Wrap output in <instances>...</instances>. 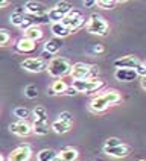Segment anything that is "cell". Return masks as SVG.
<instances>
[{
	"mask_svg": "<svg viewBox=\"0 0 146 161\" xmlns=\"http://www.w3.org/2000/svg\"><path fill=\"white\" fill-rule=\"evenodd\" d=\"M122 100V96L117 90H107L102 94L96 96L90 102V111L93 113H104L107 108H110L111 105H116Z\"/></svg>",
	"mask_w": 146,
	"mask_h": 161,
	"instance_id": "1",
	"label": "cell"
},
{
	"mask_svg": "<svg viewBox=\"0 0 146 161\" xmlns=\"http://www.w3.org/2000/svg\"><path fill=\"white\" fill-rule=\"evenodd\" d=\"M46 70L49 72V75L52 78H56V79H61L64 76L70 75V70H72V63L65 58H52L49 63H47V67Z\"/></svg>",
	"mask_w": 146,
	"mask_h": 161,
	"instance_id": "2",
	"label": "cell"
},
{
	"mask_svg": "<svg viewBox=\"0 0 146 161\" xmlns=\"http://www.w3.org/2000/svg\"><path fill=\"white\" fill-rule=\"evenodd\" d=\"M87 31L90 34H93V35L105 36L108 34L110 26L102 15H99V14H91L88 21H87Z\"/></svg>",
	"mask_w": 146,
	"mask_h": 161,
	"instance_id": "3",
	"label": "cell"
},
{
	"mask_svg": "<svg viewBox=\"0 0 146 161\" xmlns=\"http://www.w3.org/2000/svg\"><path fill=\"white\" fill-rule=\"evenodd\" d=\"M72 88H75L76 93H94L104 87V80L94 79V78H88V79H82V80H73Z\"/></svg>",
	"mask_w": 146,
	"mask_h": 161,
	"instance_id": "4",
	"label": "cell"
},
{
	"mask_svg": "<svg viewBox=\"0 0 146 161\" xmlns=\"http://www.w3.org/2000/svg\"><path fill=\"white\" fill-rule=\"evenodd\" d=\"M72 9H73L72 3H69V2H58L53 8L49 9V12H47L49 23H58V21H61Z\"/></svg>",
	"mask_w": 146,
	"mask_h": 161,
	"instance_id": "5",
	"label": "cell"
},
{
	"mask_svg": "<svg viewBox=\"0 0 146 161\" xmlns=\"http://www.w3.org/2000/svg\"><path fill=\"white\" fill-rule=\"evenodd\" d=\"M61 23H63L64 26L67 27V29H70V32H75V31H78V29H81L84 25H85V18L82 17V14L78 11V9L73 8L65 17L61 20Z\"/></svg>",
	"mask_w": 146,
	"mask_h": 161,
	"instance_id": "6",
	"label": "cell"
},
{
	"mask_svg": "<svg viewBox=\"0 0 146 161\" xmlns=\"http://www.w3.org/2000/svg\"><path fill=\"white\" fill-rule=\"evenodd\" d=\"M93 65L85 63H75L72 64V70H70V76L73 80H82V79H88L91 72H93Z\"/></svg>",
	"mask_w": 146,
	"mask_h": 161,
	"instance_id": "7",
	"label": "cell"
},
{
	"mask_svg": "<svg viewBox=\"0 0 146 161\" xmlns=\"http://www.w3.org/2000/svg\"><path fill=\"white\" fill-rule=\"evenodd\" d=\"M32 157L31 144H20L8 155V161H29Z\"/></svg>",
	"mask_w": 146,
	"mask_h": 161,
	"instance_id": "8",
	"label": "cell"
},
{
	"mask_svg": "<svg viewBox=\"0 0 146 161\" xmlns=\"http://www.w3.org/2000/svg\"><path fill=\"white\" fill-rule=\"evenodd\" d=\"M9 131L17 137H27L32 134V125L27 120H18L9 125Z\"/></svg>",
	"mask_w": 146,
	"mask_h": 161,
	"instance_id": "9",
	"label": "cell"
},
{
	"mask_svg": "<svg viewBox=\"0 0 146 161\" xmlns=\"http://www.w3.org/2000/svg\"><path fill=\"white\" fill-rule=\"evenodd\" d=\"M21 67L31 73H40V72H43V70H46L47 63L43 61L41 58H27V59H25L21 63Z\"/></svg>",
	"mask_w": 146,
	"mask_h": 161,
	"instance_id": "10",
	"label": "cell"
},
{
	"mask_svg": "<svg viewBox=\"0 0 146 161\" xmlns=\"http://www.w3.org/2000/svg\"><path fill=\"white\" fill-rule=\"evenodd\" d=\"M104 152L113 157V158H125L129 155L131 152V147L128 144H119V146H114V147H104Z\"/></svg>",
	"mask_w": 146,
	"mask_h": 161,
	"instance_id": "11",
	"label": "cell"
},
{
	"mask_svg": "<svg viewBox=\"0 0 146 161\" xmlns=\"http://www.w3.org/2000/svg\"><path fill=\"white\" fill-rule=\"evenodd\" d=\"M138 58L136 56H132V55H126V56H122V58H119L114 61V67L116 69H131V70H134V67H136L137 64H138Z\"/></svg>",
	"mask_w": 146,
	"mask_h": 161,
	"instance_id": "12",
	"label": "cell"
},
{
	"mask_svg": "<svg viewBox=\"0 0 146 161\" xmlns=\"http://www.w3.org/2000/svg\"><path fill=\"white\" fill-rule=\"evenodd\" d=\"M23 9H25V12H26L27 15H38V14H44V12H47V11H46V6L43 3L34 2V0L26 2Z\"/></svg>",
	"mask_w": 146,
	"mask_h": 161,
	"instance_id": "13",
	"label": "cell"
},
{
	"mask_svg": "<svg viewBox=\"0 0 146 161\" xmlns=\"http://www.w3.org/2000/svg\"><path fill=\"white\" fill-rule=\"evenodd\" d=\"M114 78L120 82H132V80H136L138 76H137V73L134 70H131V69H117L116 73H114Z\"/></svg>",
	"mask_w": 146,
	"mask_h": 161,
	"instance_id": "14",
	"label": "cell"
},
{
	"mask_svg": "<svg viewBox=\"0 0 146 161\" xmlns=\"http://www.w3.org/2000/svg\"><path fill=\"white\" fill-rule=\"evenodd\" d=\"M23 38H26L32 43H36L38 40L43 38V31L40 26H29L26 31H23Z\"/></svg>",
	"mask_w": 146,
	"mask_h": 161,
	"instance_id": "15",
	"label": "cell"
},
{
	"mask_svg": "<svg viewBox=\"0 0 146 161\" xmlns=\"http://www.w3.org/2000/svg\"><path fill=\"white\" fill-rule=\"evenodd\" d=\"M35 43L29 41L26 38H20L17 41V44H15V50L18 53H31L32 50H35Z\"/></svg>",
	"mask_w": 146,
	"mask_h": 161,
	"instance_id": "16",
	"label": "cell"
},
{
	"mask_svg": "<svg viewBox=\"0 0 146 161\" xmlns=\"http://www.w3.org/2000/svg\"><path fill=\"white\" fill-rule=\"evenodd\" d=\"M61 47H63V43H61V40H58V38H52V40H47L44 43V52L49 55H55L58 53L59 50H61Z\"/></svg>",
	"mask_w": 146,
	"mask_h": 161,
	"instance_id": "17",
	"label": "cell"
},
{
	"mask_svg": "<svg viewBox=\"0 0 146 161\" xmlns=\"http://www.w3.org/2000/svg\"><path fill=\"white\" fill-rule=\"evenodd\" d=\"M50 31H52V34H53L56 38H65V36H69L70 34H72V32H70V29H67L61 21H58V23H52Z\"/></svg>",
	"mask_w": 146,
	"mask_h": 161,
	"instance_id": "18",
	"label": "cell"
},
{
	"mask_svg": "<svg viewBox=\"0 0 146 161\" xmlns=\"http://www.w3.org/2000/svg\"><path fill=\"white\" fill-rule=\"evenodd\" d=\"M11 23L14 25V26H17V27H20L23 23H25V20H26V12H25V9L23 8H17L12 14H11Z\"/></svg>",
	"mask_w": 146,
	"mask_h": 161,
	"instance_id": "19",
	"label": "cell"
},
{
	"mask_svg": "<svg viewBox=\"0 0 146 161\" xmlns=\"http://www.w3.org/2000/svg\"><path fill=\"white\" fill-rule=\"evenodd\" d=\"M58 157L63 158L64 161H78L79 152H78L76 149H73V147H65V149H63V151L59 152Z\"/></svg>",
	"mask_w": 146,
	"mask_h": 161,
	"instance_id": "20",
	"label": "cell"
},
{
	"mask_svg": "<svg viewBox=\"0 0 146 161\" xmlns=\"http://www.w3.org/2000/svg\"><path fill=\"white\" fill-rule=\"evenodd\" d=\"M70 128H72V125H69L65 122H61V120H55L52 126H50V129L53 132H56V134H67L70 131Z\"/></svg>",
	"mask_w": 146,
	"mask_h": 161,
	"instance_id": "21",
	"label": "cell"
},
{
	"mask_svg": "<svg viewBox=\"0 0 146 161\" xmlns=\"http://www.w3.org/2000/svg\"><path fill=\"white\" fill-rule=\"evenodd\" d=\"M49 125L47 122H34L32 123V132L36 135H47L49 134Z\"/></svg>",
	"mask_w": 146,
	"mask_h": 161,
	"instance_id": "22",
	"label": "cell"
},
{
	"mask_svg": "<svg viewBox=\"0 0 146 161\" xmlns=\"http://www.w3.org/2000/svg\"><path fill=\"white\" fill-rule=\"evenodd\" d=\"M34 122H47V111L44 107H35L32 111Z\"/></svg>",
	"mask_w": 146,
	"mask_h": 161,
	"instance_id": "23",
	"label": "cell"
},
{
	"mask_svg": "<svg viewBox=\"0 0 146 161\" xmlns=\"http://www.w3.org/2000/svg\"><path fill=\"white\" fill-rule=\"evenodd\" d=\"M58 153L55 152L53 149H43L36 153V160L38 161H52Z\"/></svg>",
	"mask_w": 146,
	"mask_h": 161,
	"instance_id": "24",
	"label": "cell"
},
{
	"mask_svg": "<svg viewBox=\"0 0 146 161\" xmlns=\"http://www.w3.org/2000/svg\"><path fill=\"white\" fill-rule=\"evenodd\" d=\"M65 88H67V84H65L64 80L58 79L50 85V94H52V96H53V94H63L64 91H65Z\"/></svg>",
	"mask_w": 146,
	"mask_h": 161,
	"instance_id": "25",
	"label": "cell"
},
{
	"mask_svg": "<svg viewBox=\"0 0 146 161\" xmlns=\"http://www.w3.org/2000/svg\"><path fill=\"white\" fill-rule=\"evenodd\" d=\"M12 41V35L9 34L8 29H0V47H5Z\"/></svg>",
	"mask_w": 146,
	"mask_h": 161,
	"instance_id": "26",
	"label": "cell"
},
{
	"mask_svg": "<svg viewBox=\"0 0 146 161\" xmlns=\"http://www.w3.org/2000/svg\"><path fill=\"white\" fill-rule=\"evenodd\" d=\"M14 116L18 117V120H26L27 117L31 116V111L27 109V108L25 107H17V108H14Z\"/></svg>",
	"mask_w": 146,
	"mask_h": 161,
	"instance_id": "27",
	"label": "cell"
},
{
	"mask_svg": "<svg viewBox=\"0 0 146 161\" xmlns=\"http://www.w3.org/2000/svg\"><path fill=\"white\" fill-rule=\"evenodd\" d=\"M119 5L117 0H99V2H96V6H99L102 9H113L116 8Z\"/></svg>",
	"mask_w": 146,
	"mask_h": 161,
	"instance_id": "28",
	"label": "cell"
},
{
	"mask_svg": "<svg viewBox=\"0 0 146 161\" xmlns=\"http://www.w3.org/2000/svg\"><path fill=\"white\" fill-rule=\"evenodd\" d=\"M25 96L27 99H35L38 96V88H36V85L34 84H31V85H27L26 88H25Z\"/></svg>",
	"mask_w": 146,
	"mask_h": 161,
	"instance_id": "29",
	"label": "cell"
},
{
	"mask_svg": "<svg viewBox=\"0 0 146 161\" xmlns=\"http://www.w3.org/2000/svg\"><path fill=\"white\" fill-rule=\"evenodd\" d=\"M85 52H87L88 55L96 56V55H99V53H102V52H104V46H102V44H93V46H90Z\"/></svg>",
	"mask_w": 146,
	"mask_h": 161,
	"instance_id": "30",
	"label": "cell"
},
{
	"mask_svg": "<svg viewBox=\"0 0 146 161\" xmlns=\"http://www.w3.org/2000/svg\"><path fill=\"white\" fill-rule=\"evenodd\" d=\"M58 120H61V122H65V123L72 125L73 123V114L72 113H69V111H63V113L58 116Z\"/></svg>",
	"mask_w": 146,
	"mask_h": 161,
	"instance_id": "31",
	"label": "cell"
},
{
	"mask_svg": "<svg viewBox=\"0 0 146 161\" xmlns=\"http://www.w3.org/2000/svg\"><path fill=\"white\" fill-rule=\"evenodd\" d=\"M134 72L137 73V76H140V78H145L146 76V65L142 61H138L136 67H134Z\"/></svg>",
	"mask_w": 146,
	"mask_h": 161,
	"instance_id": "32",
	"label": "cell"
},
{
	"mask_svg": "<svg viewBox=\"0 0 146 161\" xmlns=\"http://www.w3.org/2000/svg\"><path fill=\"white\" fill-rule=\"evenodd\" d=\"M119 144H122V142L119 138H116V137H111V138H107L104 147H114V146H119Z\"/></svg>",
	"mask_w": 146,
	"mask_h": 161,
	"instance_id": "33",
	"label": "cell"
},
{
	"mask_svg": "<svg viewBox=\"0 0 146 161\" xmlns=\"http://www.w3.org/2000/svg\"><path fill=\"white\" fill-rule=\"evenodd\" d=\"M63 94H65V96H75V94H78V93L75 91V88H72V87H67Z\"/></svg>",
	"mask_w": 146,
	"mask_h": 161,
	"instance_id": "34",
	"label": "cell"
},
{
	"mask_svg": "<svg viewBox=\"0 0 146 161\" xmlns=\"http://www.w3.org/2000/svg\"><path fill=\"white\" fill-rule=\"evenodd\" d=\"M84 6H85V8H91V6H96V2H94V0H87V2H84Z\"/></svg>",
	"mask_w": 146,
	"mask_h": 161,
	"instance_id": "35",
	"label": "cell"
},
{
	"mask_svg": "<svg viewBox=\"0 0 146 161\" xmlns=\"http://www.w3.org/2000/svg\"><path fill=\"white\" fill-rule=\"evenodd\" d=\"M140 85H142V90H146V79L145 78H140Z\"/></svg>",
	"mask_w": 146,
	"mask_h": 161,
	"instance_id": "36",
	"label": "cell"
},
{
	"mask_svg": "<svg viewBox=\"0 0 146 161\" xmlns=\"http://www.w3.org/2000/svg\"><path fill=\"white\" fill-rule=\"evenodd\" d=\"M8 5H9V2H6V0L0 2V9H2V8H5V6H8Z\"/></svg>",
	"mask_w": 146,
	"mask_h": 161,
	"instance_id": "37",
	"label": "cell"
},
{
	"mask_svg": "<svg viewBox=\"0 0 146 161\" xmlns=\"http://www.w3.org/2000/svg\"><path fill=\"white\" fill-rule=\"evenodd\" d=\"M52 161H64V160H63V158H59V157L56 155V157H55V158H53V160H52Z\"/></svg>",
	"mask_w": 146,
	"mask_h": 161,
	"instance_id": "38",
	"label": "cell"
},
{
	"mask_svg": "<svg viewBox=\"0 0 146 161\" xmlns=\"http://www.w3.org/2000/svg\"><path fill=\"white\" fill-rule=\"evenodd\" d=\"M0 161H5V158H3V155L0 153Z\"/></svg>",
	"mask_w": 146,
	"mask_h": 161,
	"instance_id": "39",
	"label": "cell"
},
{
	"mask_svg": "<svg viewBox=\"0 0 146 161\" xmlns=\"http://www.w3.org/2000/svg\"><path fill=\"white\" fill-rule=\"evenodd\" d=\"M140 161H145V160H140Z\"/></svg>",
	"mask_w": 146,
	"mask_h": 161,
	"instance_id": "40",
	"label": "cell"
}]
</instances>
